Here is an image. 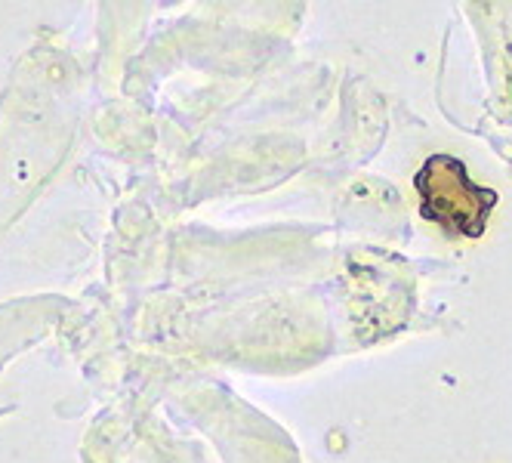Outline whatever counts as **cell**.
Listing matches in <instances>:
<instances>
[{"label":"cell","mask_w":512,"mask_h":463,"mask_svg":"<svg viewBox=\"0 0 512 463\" xmlns=\"http://www.w3.org/2000/svg\"><path fill=\"white\" fill-rule=\"evenodd\" d=\"M414 186L420 195L423 220L463 238H479L488 229V217L497 204V192L475 186L469 180V170L457 158L451 155L426 158Z\"/></svg>","instance_id":"cell-1"}]
</instances>
